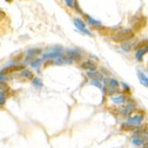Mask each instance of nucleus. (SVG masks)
I'll use <instances>...</instances> for the list:
<instances>
[{
	"mask_svg": "<svg viewBox=\"0 0 148 148\" xmlns=\"http://www.w3.org/2000/svg\"><path fill=\"white\" fill-rule=\"evenodd\" d=\"M134 32L131 29H123L117 32L112 36V39L115 43H126L134 37Z\"/></svg>",
	"mask_w": 148,
	"mask_h": 148,
	"instance_id": "f257e3e1",
	"label": "nucleus"
},
{
	"mask_svg": "<svg viewBox=\"0 0 148 148\" xmlns=\"http://www.w3.org/2000/svg\"><path fill=\"white\" fill-rule=\"evenodd\" d=\"M146 22H147L146 18L143 15H140L134 18V20L132 21V27L135 30L138 31L145 28L146 26Z\"/></svg>",
	"mask_w": 148,
	"mask_h": 148,
	"instance_id": "f03ea898",
	"label": "nucleus"
},
{
	"mask_svg": "<svg viewBox=\"0 0 148 148\" xmlns=\"http://www.w3.org/2000/svg\"><path fill=\"white\" fill-rule=\"evenodd\" d=\"M74 24L75 25V27L76 28L80 30V31H82L83 33H85L86 35H88V36H91V33L86 29V26H85V24H84V22L81 20V19H75L74 20Z\"/></svg>",
	"mask_w": 148,
	"mask_h": 148,
	"instance_id": "7ed1b4c3",
	"label": "nucleus"
},
{
	"mask_svg": "<svg viewBox=\"0 0 148 148\" xmlns=\"http://www.w3.org/2000/svg\"><path fill=\"white\" fill-rule=\"evenodd\" d=\"M81 68L84 69V70H89V71L93 72V71L96 70L97 65L92 60H86V61H84L82 64H81Z\"/></svg>",
	"mask_w": 148,
	"mask_h": 148,
	"instance_id": "20e7f679",
	"label": "nucleus"
},
{
	"mask_svg": "<svg viewBox=\"0 0 148 148\" xmlns=\"http://www.w3.org/2000/svg\"><path fill=\"white\" fill-rule=\"evenodd\" d=\"M24 69V66H19V65H14V66H8V68L2 70V74L6 75V74H10L12 72H15V71H20V70H23Z\"/></svg>",
	"mask_w": 148,
	"mask_h": 148,
	"instance_id": "39448f33",
	"label": "nucleus"
},
{
	"mask_svg": "<svg viewBox=\"0 0 148 148\" xmlns=\"http://www.w3.org/2000/svg\"><path fill=\"white\" fill-rule=\"evenodd\" d=\"M138 78H139V80H140V83H141L144 86L148 87V78H147V76H146L143 72H141L140 70L138 71Z\"/></svg>",
	"mask_w": 148,
	"mask_h": 148,
	"instance_id": "423d86ee",
	"label": "nucleus"
},
{
	"mask_svg": "<svg viewBox=\"0 0 148 148\" xmlns=\"http://www.w3.org/2000/svg\"><path fill=\"white\" fill-rule=\"evenodd\" d=\"M144 117L143 116H140V115H136L132 118H130L129 120V123H131V124H140L142 123Z\"/></svg>",
	"mask_w": 148,
	"mask_h": 148,
	"instance_id": "0eeeda50",
	"label": "nucleus"
},
{
	"mask_svg": "<svg viewBox=\"0 0 148 148\" xmlns=\"http://www.w3.org/2000/svg\"><path fill=\"white\" fill-rule=\"evenodd\" d=\"M122 130H125V131H131V130H138V127L135 126L134 124H131V123H124L122 125Z\"/></svg>",
	"mask_w": 148,
	"mask_h": 148,
	"instance_id": "6e6552de",
	"label": "nucleus"
},
{
	"mask_svg": "<svg viewBox=\"0 0 148 148\" xmlns=\"http://www.w3.org/2000/svg\"><path fill=\"white\" fill-rule=\"evenodd\" d=\"M68 58L71 59L72 60H75V61H77L81 59V55L77 51H71L68 53Z\"/></svg>",
	"mask_w": 148,
	"mask_h": 148,
	"instance_id": "1a4fd4ad",
	"label": "nucleus"
},
{
	"mask_svg": "<svg viewBox=\"0 0 148 148\" xmlns=\"http://www.w3.org/2000/svg\"><path fill=\"white\" fill-rule=\"evenodd\" d=\"M61 55H62V50H55L54 51L48 53V54H45V58H56Z\"/></svg>",
	"mask_w": 148,
	"mask_h": 148,
	"instance_id": "9d476101",
	"label": "nucleus"
},
{
	"mask_svg": "<svg viewBox=\"0 0 148 148\" xmlns=\"http://www.w3.org/2000/svg\"><path fill=\"white\" fill-rule=\"evenodd\" d=\"M148 51V48H143V49H140V50H138V52L136 54V57L138 60H142L143 59V56L145 54V53Z\"/></svg>",
	"mask_w": 148,
	"mask_h": 148,
	"instance_id": "9b49d317",
	"label": "nucleus"
},
{
	"mask_svg": "<svg viewBox=\"0 0 148 148\" xmlns=\"http://www.w3.org/2000/svg\"><path fill=\"white\" fill-rule=\"evenodd\" d=\"M112 102L114 104H123L125 102V97L124 96H118L112 98Z\"/></svg>",
	"mask_w": 148,
	"mask_h": 148,
	"instance_id": "f8f14e48",
	"label": "nucleus"
},
{
	"mask_svg": "<svg viewBox=\"0 0 148 148\" xmlns=\"http://www.w3.org/2000/svg\"><path fill=\"white\" fill-rule=\"evenodd\" d=\"M143 48H148V40H143V41L139 42L136 46V50H140Z\"/></svg>",
	"mask_w": 148,
	"mask_h": 148,
	"instance_id": "ddd939ff",
	"label": "nucleus"
},
{
	"mask_svg": "<svg viewBox=\"0 0 148 148\" xmlns=\"http://www.w3.org/2000/svg\"><path fill=\"white\" fill-rule=\"evenodd\" d=\"M21 75L27 79H33L34 78V75L32 72L29 71V70H23L21 73Z\"/></svg>",
	"mask_w": 148,
	"mask_h": 148,
	"instance_id": "4468645a",
	"label": "nucleus"
},
{
	"mask_svg": "<svg viewBox=\"0 0 148 148\" xmlns=\"http://www.w3.org/2000/svg\"><path fill=\"white\" fill-rule=\"evenodd\" d=\"M88 75L90 77V78H92V79H95V80H100V79H102V75H100V74H98V73H89L88 74Z\"/></svg>",
	"mask_w": 148,
	"mask_h": 148,
	"instance_id": "2eb2a0df",
	"label": "nucleus"
},
{
	"mask_svg": "<svg viewBox=\"0 0 148 148\" xmlns=\"http://www.w3.org/2000/svg\"><path fill=\"white\" fill-rule=\"evenodd\" d=\"M40 52H41V50L40 49H32L28 51V54H29V56H36V55L39 54Z\"/></svg>",
	"mask_w": 148,
	"mask_h": 148,
	"instance_id": "dca6fc26",
	"label": "nucleus"
},
{
	"mask_svg": "<svg viewBox=\"0 0 148 148\" xmlns=\"http://www.w3.org/2000/svg\"><path fill=\"white\" fill-rule=\"evenodd\" d=\"M107 81L109 82V84H107V85H110V86L114 87V88L118 87V85H119V83L117 82L116 80H114V79H107Z\"/></svg>",
	"mask_w": 148,
	"mask_h": 148,
	"instance_id": "f3484780",
	"label": "nucleus"
},
{
	"mask_svg": "<svg viewBox=\"0 0 148 148\" xmlns=\"http://www.w3.org/2000/svg\"><path fill=\"white\" fill-rule=\"evenodd\" d=\"M66 5H68L69 7L70 8H74L75 7V2H74V0H64Z\"/></svg>",
	"mask_w": 148,
	"mask_h": 148,
	"instance_id": "a211bd4d",
	"label": "nucleus"
},
{
	"mask_svg": "<svg viewBox=\"0 0 148 148\" xmlns=\"http://www.w3.org/2000/svg\"><path fill=\"white\" fill-rule=\"evenodd\" d=\"M88 22L90 23V24H93V25H99L100 24V22H99V21H97L95 20L91 19L90 17H88Z\"/></svg>",
	"mask_w": 148,
	"mask_h": 148,
	"instance_id": "6ab92c4d",
	"label": "nucleus"
},
{
	"mask_svg": "<svg viewBox=\"0 0 148 148\" xmlns=\"http://www.w3.org/2000/svg\"><path fill=\"white\" fill-rule=\"evenodd\" d=\"M92 84H93V85H97L99 88H101V85H100V84L98 82V81H93Z\"/></svg>",
	"mask_w": 148,
	"mask_h": 148,
	"instance_id": "aec40b11",
	"label": "nucleus"
},
{
	"mask_svg": "<svg viewBox=\"0 0 148 148\" xmlns=\"http://www.w3.org/2000/svg\"><path fill=\"white\" fill-rule=\"evenodd\" d=\"M5 1H6L7 3H11V2H12V0H5Z\"/></svg>",
	"mask_w": 148,
	"mask_h": 148,
	"instance_id": "412c9836",
	"label": "nucleus"
}]
</instances>
